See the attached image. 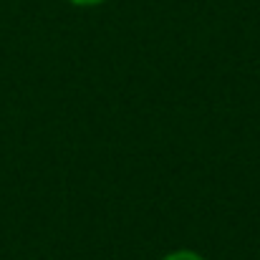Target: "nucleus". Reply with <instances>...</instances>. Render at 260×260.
Here are the masks:
<instances>
[{"mask_svg":"<svg viewBox=\"0 0 260 260\" xmlns=\"http://www.w3.org/2000/svg\"><path fill=\"white\" fill-rule=\"evenodd\" d=\"M162 260H205L202 255H197V253H192V250H177V253H170L167 258Z\"/></svg>","mask_w":260,"mask_h":260,"instance_id":"f257e3e1","label":"nucleus"},{"mask_svg":"<svg viewBox=\"0 0 260 260\" xmlns=\"http://www.w3.org/2000/svg\"><path fill=\"white\" fill-rule=\"evenodd\" d=\"M69 3L81 5V8H91V5H99V3H104V0H69Z\"/></svg>","mask_w":260,"mask_h":260,"instance_id":"f03ea898","label":"nucleus"}]
</instances>
